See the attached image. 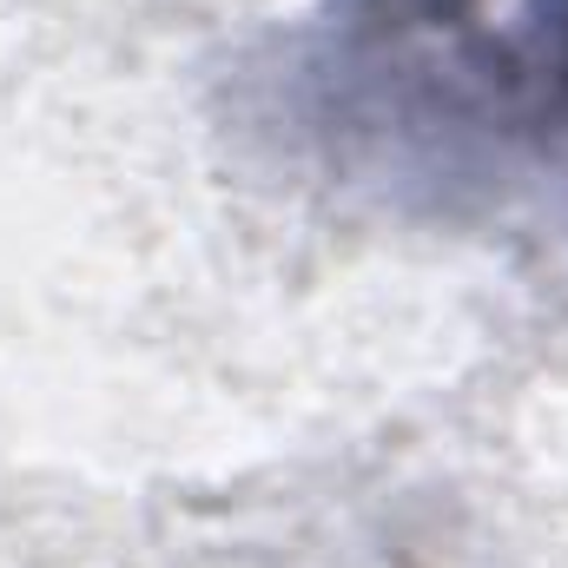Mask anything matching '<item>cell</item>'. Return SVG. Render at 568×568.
I'll use <instances>...</instances> for the list:
<instances>
[{
    "instance_id": "1",
    "label": "cell",
    "mask_w": 568,
    "mask_h": 568,
    "mask_svg": "<svg viewBox=\"0 0 568 568\" xmlns=\"http://www.w3.org/2000/svg\"><path fill=\"white\" fill-rule=\"evenodd\" d=\"M549 40H556V73L568 80V0L556 7V20H549Z\"/></svg>"
}]
</instances>
